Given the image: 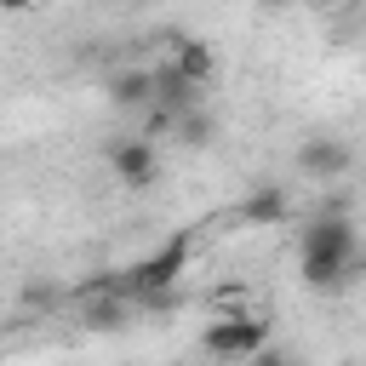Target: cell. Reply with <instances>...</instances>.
Listing matches in <instances>:
<instances>
[{
    "mask_svg": "<svg viewBox=\"0 0 366 366\" xmlns=\"http://www.w3.org/2000/svg\"><path fill=\"white\" fill-rule=\"evenodd\" d=\"M355 269H360V234H355L349 212L343 206H320L309 217L303 240H297V274L326 292V286H343Z\"/></svg>",
    "mask_w": 366,
    "mask_h": 366,
    "instance_id": "6da1fadb",
    "label": "cell"
},
{
    "mask_svg": "<svg viewBox=\"0 0 366 366\" xmlns=\"http://www.w3.org/2000/svg\"><path fill=\"white\" fill-rule=\"evenodd\" d=\"M189 263H194V229H177V234H166L149 257L126 263V269L114 274V292H120V297H132V303L160 297V292H177V286H183V274H189Z\"/></svg>",
    "mask_w": 366,
    "mask_h": 366,
    "instance_id": "7a4b0ae2",
    "label": "cell"
},
{
    "mask_svg": "<svg viewBox=\"0 0 366 366\" xmlns=\"http://www.w3.org/2000/svg\"><path fill=\"white\" fill-rule=\"evenodd\" d=\"M274 343V326L263 320V315H252V309H240V315H212L206 326H200V349L212 355V360H252V355H263Z\"/></svg>",
    "mask_w": 366,
    "mask_h": 366,
    "instance_id": "3957f363",
    "label": "cell"
},
{
    "mask_svg": "<svg viewBox=\"0 0 366 366\" xmlns=\"http://www.w3.org/2000/svg\"><path fill=\"white\" fill-rule=\"evenodd\" d=\"M103 160H109L114 183H126V189H154V177H160V149H154L149 132L114 137V143L103 149Z\"/></svg>",
    "mask_w": 366,
    "mask_h": 366,
    "instance_id": "277c9868",
    "label": "cell"
},
{
    "mask_svg": "<svg viewBox=\"0 0 366 366\" xmlns=\"http://www.w3.org/2000/svg\"><path fill=\"white\" fill-rule=\"evenodd\" d=\"M349 166H355V149L343 137H303L297 143V172L309 183H337Z\"/></svg>",
    "mask_w": 366,
    "mask_h": 366,
    "instance_id": "5b68a950",
    "label": "cell"
},
{
    "mask_svg": "<svg viewBox=\"0 0 366 366\" xmlns=\"http://www.w3.org/2000/svg\"><path fill=\"white\" fill-rule=\"evenodd\" d=\"M286 217H292L286 183H252V189L234 200V223H246V229H274V223H286Z\"/></svg>",
    "mask_w": 366,
    "mask_h": 366,
    "instance_id": "8992f818",
    "label": "cell"
},
{
    "mask_svg": "<svg viewBox=\"0 0 366 366\" xmlns=\"http://www.w3.org/2000/svg\"><path fill=\"white\" fill-rule=\"evenodd\" d=\"M172 69H177L189 86H206V80L217 74V51H212V40H200V34L177 40V46H172Z\"/></svg>",
    "mask_w": 366,
    "mask_h": 366,
    "instance_id": "52a82bcc",
    "label": "cell"
},
{
    "mask_svg": "<svg viewBox=\"0 0 366 366\" xmlns=\"http://www.w3.org/2000/svg\"><path fill=\"white\" fill-rule=\"evenodd\" d=\"M103 92L114 109H154V69H120V74H109Z\"/></svg>",
    "mask_w": 366,
    "mask_h": 366,
    "instance_id": "ba28073f",
    "label": "cell"
},
{
    "mask_svg": "<svg viewBox=\"0 0 366 366\" xmlns=\"http://www.w3.org/2000/svg\"><path fill=\"white\" fill-rule=\"evenodd\" d=\"M212 132H217V120L194 103V109H183V114H172V137L177 143H189V149H206L212 143Z\"/></svg>",
    "mask_w": 366,
    "mask_h": 366,
    "instance_id": "9c48e42d",
    "label": "cell"
},
{
    "mask_svg": "<svg viewBox=\"0 0 366 366\" xmlns=\"http://www.w3.org/2000/svg\"><path fill=\"white\" fill-rule=\"evenodd\" d=\"M252 366H292V360H286V355H280V349H274V343H269V349H263V355H252Z\"/></svg>",
    "mask_w": 366,
    "mask_h": 366,
    "instance_id": "30bf717a",
    "label": "cell"
},
{
    "mask_svg": "<svg viewBox=\"0 0 366 366\" xmlns=\"http://www.w3.org/2000/svg\"><path fill=\"white\" fill-rule=\"evenodd\" d=\"M303 6H309V11H337L343 0H303Z\"/></svg>",
    "mask_w": 366,
    "mask_h": 366,
    "instance_id": "8fae6325",
    "label": "cell"
},
{
    "mask_svg": "<svg viewBox=\"0 0 366 366\" xmlns=\"http://www.w3.org/2000/svg\"><path fill=\"white\" fill-rule=\"evenodd\" d=\"M252 6H257V11H286L292 0H252Z\"/></svg>",
    "mask_w": 366,
    "mask_h": 366,
    "instance_id": "7c38bea8",
    "label": "cell"
},
{
    "mask_svg": "<svg viewBox=\"0 0 366 366\" xmlns=\"http://www.w3.org/2000/svg\"><path fill=\"white\" fill-rule=\"evenodd\" d=\"M34 0H0V11H29Z\"/></svg>",
    "mask_w": 366,
    "mask_h": 366,
    "instance_id": "4fadbf2b",
    "label": "cell"
}]
</instances>
